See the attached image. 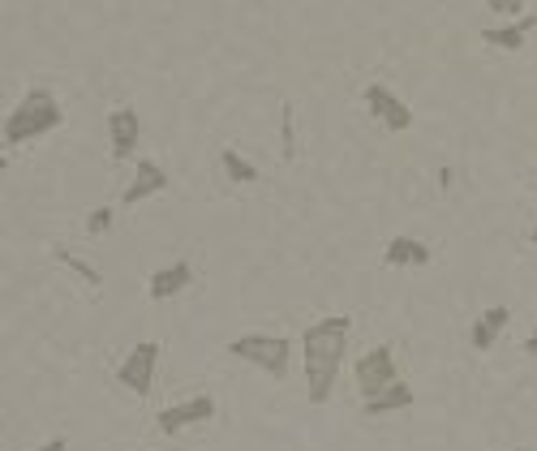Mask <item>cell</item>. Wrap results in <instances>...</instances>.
I'll list each match as a JSON object with an SVG mask.
<instances>
[{
    "instance_id": "5",
    "label": "cell",
    "mask_w": 537,
    "mask_h": 451,
    "mask_svg": "<svg viewBox=\"0 0 537 451\" xmlns=\"http://www.w3.org/2000/svg\"><path fill=\"white\" fill-rule=\"evenodd\" d=\"M159 353H164V344H155V340H142L138 348H129L125 361L116 366V383H121V387L129 391V396L147 400V396H151V387H155Z\"/></svg>"
},
{
    "instance_id": "4",
    "label": "cell",
    "mask_w": 537,
    "mask_h": 451,
    "mask_svg": "<svg viewBox=\"0 0 537 451\" xmlns=\"http://www.w3.org/2000/svg\"><path fill=\"white\" fill-rule=\"evenodd\" d=\"M353 383H357V391H361V404L374 400V396H383L387 387L400 383V366H396V353H391V344H374V348H366V353L357 357Z\"/></svg>"
},
{
    "instance_id": "21",
    "label": "cell",
    "mask_w": 537,
    "mask_h": 451,
    "mask_svg": "<svg viewBox=\"0 0 537 451\" xmlns=\"http://www.w3.org/2000/svg\"><path fill=\"white\" fill-rule=\"evenodd\" d=\"M525 353H529V357H533V361H537V327H533V331H529V340H525Z\"/></svg>"
},
{
    "instance_id": "13",
    "label": "cell",
    "mask_w": 537,
    "mask_h": 451,
    "mask_svg": "<svg viewBox=\"0 0 537 451\" xmlns=\"http://www.w3.org/2000/svg\"><path fill=\"white\" fill-rule=\"evenodd\" d=\"M533 26H537V18H533V13H525V18H516V22L486 26V31H482V43H490V48H499V52H520V48H525V39H529Z\"/></svg>"
},
{
    "instance_id": "19",
    "label": "cell",
    "mask_w": 537,
    "mask_h": 451,
    "mask_svg": "<svg viewBox=\"0 0 537 451\" xmlns=\"http://www.w3.org/2000/svg\"><path fill=\"white\" fill-rule=\"evenodd\" d=\"M280 134H284V159H293L297 147H293V104L280 108Z\"/></svg>"
},
{
    "instance_id": "16",
    "label": "cell",
    "mask_w": 537,
    "mask_h": 451,
    "mask_svg": "<svg viewBox=\"0 0 537 451\" xmlns=\"http://www.w3.org/2000/svg\"><path fill=\"white\" fill-rule=\"evenodd\" d=\"M220 172H224L232 185H254V181H258V168H254L237 147H224V151H220Z\"/></svg>"
},
{
    "instance_id": "15",
    "label": "cell",
    "mask_w": 537,
    "mask_h": 451,
    "mask_svg": "<svg viewBox=\"0 0 537 451\" xmlns=\"http://www.w3.org/2000/svg\"><path fill=\"white\" fill-rule=\"evenodd\" d=\"M52 263L69 267V271H74V275H78V280H82L86 288H91V293H99V288H104V271H99V267H91V263H86V258H78V254H69L65 245H52Z\"/></svg>"
},
{
    "instance_id": "2",
    "label": "cell",
    "mask_w": 537,
    "mask_h": 451,
    "mask_svg": "<svg viewBox=\"0 0 537 451\" xmlns=\"http://www.w3.org/2000/svg\"><path fill=\"white\" fill-rule=\"evenodd\" d=\"M61 125H65L61 99H56L48 86H31V91H26L18 104L9 108L5 129H0V142H5L9 151H18V147H31V142L56 134Z\"/></svg>"
},
{
    "instance_id": "14",
    "label": "cell",
    "mask_w": 537,
    "mask_h": 451,
    "mask_svg": "<svg viewBox=\"0 0 537 451\" xmlns=\"http://www.w3.org/2000/svg\"><path fill=\"white\" fill-rule=\"evenodd\" d=\"M413 387L409 383H396V387H387L383 396H374L366 400V417H391V413H404V409H413Z\"/></svg>"
},
{
    "instance_id": "12",
    "label": "cell",
    "mask_w": 537,
    "mask_h": 451,
    "mask_svg": "<svg viewBox=\"0 0 537 451\" xmlns=\"http://www.w3.org/2000/svg\"><path fill=\"white\" fill-rule=\"evenodd\" d=\"M387 271H409V267H430V245L417 237H391L383 250Z\"/></svg>"
},
{
    "instance_id": "8",
    "label": "cell",
    "mask_w": 537,
    "mask_h": 451,
    "mask_svg": "<svg viewBox=\"0 0 537 451\" xmlns=\"http://www.w3.org/2000/svg\"><path fill=\"white\" fill-rule=\"evenodd\" d=\"M211 417H215V400L202 391V396H190V400H181V404H168V409L155 417V426H159V434L177 439V434L194 430V426H207Z\"/></svg>"
},
{
    "instance_id": "9",
    "label": "cell",
    "mask_w": 537,
    "mask_h": 451,
    "mask_svg": "<svg viewBox=\"0 0 537 451\" xmlns=\"http://www.w3.org/2000/svg\"><path fill=\"white\" fill-rule=\"evenodd\" d=\"M168 185H172V177L164 172V164H159V159H138L134 177H129V185L121 189V202H125V207H138V202L164 194Z\"/></svg>"
},
{
    "instance_id": "17",
    "label": "cell",
    "mask_w": 537,
    "mask_h": 451,
    "mask_svg": "<svg viewBox=\"0 0 537 451\" xmlns=\"http://www.w3.org/2000/svg\"><path fill=\"white\" fill-rule=\"evenodd\" d=\"M112 220H116L112 207H95L91 215H86V237H104V232L112 228Z\"/></svg>"
},
{
    "instance_id": "6",
    "label": "cell",
    "mask_w": 537,
    "mask_h": 451,
    "mask_svg": "<svg viewBox=\"0 0 537 451\" xmlns=\"http://www.w3.org/2000/svg\"><path fill=\"white\" fill-rule=\"evenodd\" d=\"M361 99H366V112L387 129V134H409L413 129V108L404 104L387 82H370L366 91H361Z\"/></svg>"
},
{
    "instance_id": "11",
    "label": "cell",
    "mask_w": 537,
    "mask_h": 451,
    "mask_svg": "<svg viewBox=\"0 0 537 451\" xmlns=\"http://www.w3.org/2000/svg\"><path fill=\"white\" fill-rule=\"evenodd\" d=\"M507 323H512V310H507V305H490V310H482L469 327V348L473 353H490L507 331Z\"/></svg>"
},
{
    "instance_id": "1",
    "label": "cell",
    "mask_w": 537,
    "mask_h": 451,
    "mask_svg": "<svg viewBox=\"0 0 537 451\" xmlns=\"http://www.w3.org/2000/svg\"><path fill=\"white\" fill-rule=\"evenodd\" d=\"M348 336H353V318L348 314H327L301 331V366H306L310 404H327L336 396V383L348 357Z\"/></svg>"
},
{
    "instance_id": "22",
    "label": "cell",
    "mask_w": 537,
    "mask_h": 451,
    "mask_svg": "<svg viewBox=\"0 0 537 451\" xmlns=\"http://www.w3.org/2000/svg\"><path fill=\"white\" fill-rule=\"evenodd\" d=\"M529 245H537V224H533V228H529Z\"/></svg>"
},
{
    "instance_id": "20",
    "label": "cell",
    "mask_w": 537,
    "mask_h": 451,
    "mask_svg": "<svg viewBox=\"0 0 537 451\" xmlns=\"http://www.w3.org/2000/svg\"><path fill=\"white\" fill-rule=\"evenodd\" d=\"M35 451H69V443L61 439V434H56V439H48V443H39Z\"/></svg>"
},
{
    "instance_id": "7",
    "label": "cell",
    "mask_w": 537,
    "mask_h": 451,
    "mask_svg": "<svg viewBox=\"0 0 537 451\" xmlns=\"http://www.w3.org/2000/svg\"><path fill=\"white\" fill-rule=\"evenodd\" d=\"M104 129H108V151H112L116 164H129V159H138V142H142L138 108H129V104L112 108L108 121H104Z\"/></svg>"
},
{
    "instance_id": "3",
    "label": "cell",
    "mask_w": 537,
    "mask_h": 451,
    "mask_svg": "<svg viewBox=\"0 0 537 451\" xmlns=\"http://www.w3.org/2000/svg\"><path fill=\"white\" fill-rule=\"evenodd\" d=\"M224 348H228V357L250 361V366H258V370L271 374V378H288V370H293V340H288V336L245 331V336H232Z\"/></svg>"
},
{
    "instance_id": "18",
    "label": "cell",
    "mask_w": 537,
    "mask_h": 451,
    "mask_svg": "<svg viewBox=\"0 0 537 451\" xmlns=\"http://www.w3.org/2000/svg\"><path fill=\"white\" fill-rule=\"evenodd\" d=\"M525 5H529V0H486V9H490V13H499L503 22L525 18Z\"/></svg>"
},
{
    "instance_id": "10",
    "label": "cell",
    "mask_w": 537,
    "mask_h": 451,
    "mask_svg": "<svg viewBox=\"0 0 537 451\" xmlns=\"http://www.w3.org/2000/svg\"><path fill=\"white\" fill-rule=\"evenodd\" d=\"M190 284H194V263L190 258H172L168 267H159L147 280V297L151 301H172V297H181Z\"/></svg>"
}]
</instances>
